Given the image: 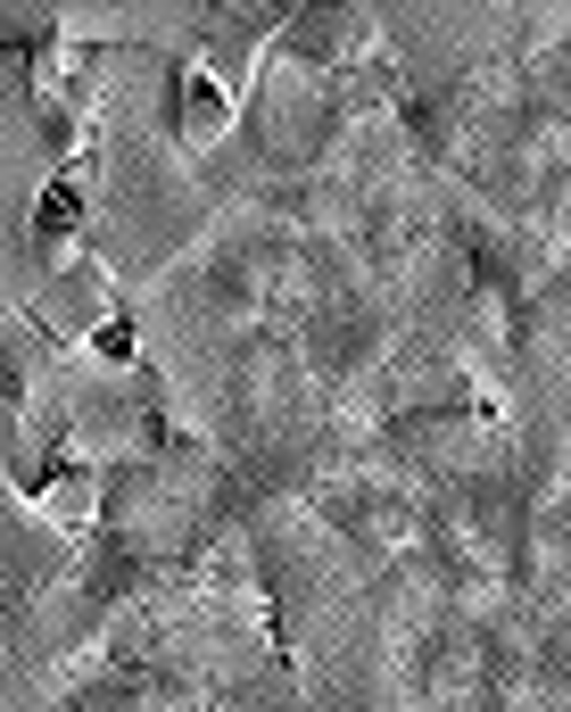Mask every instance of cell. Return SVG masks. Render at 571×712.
Segmentation results:
<instances>
[{
	"instance_id": "7a4b0ae2",
	"label": "cell",
	"mask_w": 571,
	"mask_h": 712,
	"mask_svg": "<svg viewBox=\"0 0 571 712\" xmlns=\"http://www.w3.org/2000/svg\"><path fill=\"white\" fill-rule=\"evenodd\" d=\"M92 348H100V356H116V365H133L141 332H133V323H100V332H92Z\"/></svg>"
},
{
	"instance_id": "6da1fadb",
	"label": "cell",
	"mask_w": 571,
	"mask_h": 712,
	"mask_svg": "<svg viewBox=\"0 0 571 712\" xmlns=\"http://www.w3.org/2000/svg\"><path fill=\"white\" fill-rule=\"evenodd\" d=\"M75 216H83V199H75L67 183H58V191H42V232H50V241H58V232H75Z\"/></svg>"
}]
</instances>
